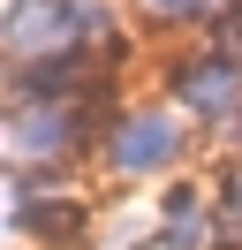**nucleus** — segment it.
Returning <instances> with one entry per match:
<instances>
[{
	"label": "nucleus",
	"instance_id": "nucleus-1",
	"mask_svg": "<svg viewBox=\"0 0 242 250\" xmlns=\"http://www.w3.org/2000/svg\"><path fill=\"white\" fill-rule=\"evenodd\" d=\"M174 144H182V129H174L166 106H129L114 129H106V167L136 182V174H159L166 159H174Z\"/></svg>",
	"mask_w": 242,
	"mask_h": 250
},
{
	"label": "nucleus",
	"instance_id": "nucleus-2",
	"mask_svg": "<svg viewBox=\"0 0 242 250\" xmlns=\"http://www.w3.org/2000/svg\"><path fill=\"white\" fill-rule=\"evenodd\" d=\"M8 144H15V159L23 167H53V159H68L76 152V106H60V99H45V106H15V122H8Z\"/></svg>",
	"mask_w": 242,
	"mask_h": 250
},
{
	"label": "nucleus",
	"instance_id": "nucleus-3",
	"mask_svg": "<svg viewBox=\"0 0 242 250\" xmlns=\"http://www.w3.org/2000/svg\"><path fill=\"white\" fill-rule=\"evenodd\" d=\"M174 99L197 106V114H235V106H242V68L227 61V46L182 61V68H174Z\"/></svg>",
	"mask_w": 242,
	"mask_h": 250
},
{
	"label": "nucleus",
	"instance_id": "nucleus-4",
	"mask_svg": "<svg viewBox=\"0 0 242 250\" xmlns=\"http://www.w3.org/2000/svg\"><path fill=\"white\" fill-rule=\"evenodd\" d=\"M151 16H166V23H189V16H204V8H220V0H144Z\"/></svg>",
	"mask_w": 242,
	"mask_h": 250
}]
</instances>
